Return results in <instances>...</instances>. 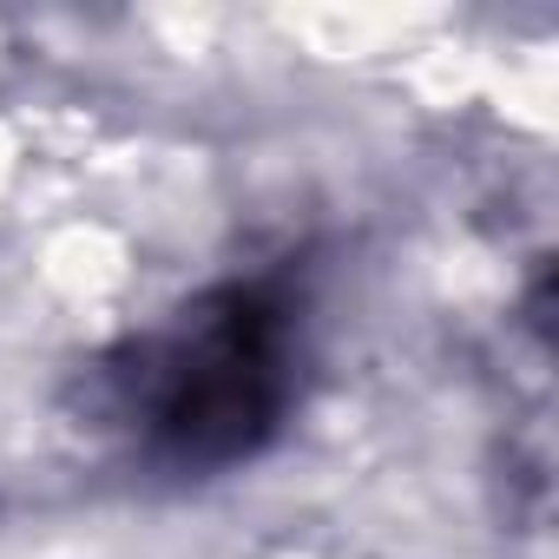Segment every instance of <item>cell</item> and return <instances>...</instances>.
I'll use <instances>...</instances> for the list:
<instances>
[{"label":"cell","mask_w":559,"mask_h":559,"mask_svg":"<svg viewBox=\"0 0 559 559\" xmlns=\"http://www.w3.org/2000/svg\"><path fill=\"white\" fill-rule=\"evenodd\" d=\"M304 310L284 284H217L93 369L99 415L165 467H230L284 428Z\"/></svg>","instance_id":"6da1fadb"}]
</instances>
